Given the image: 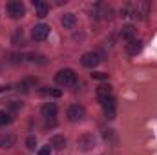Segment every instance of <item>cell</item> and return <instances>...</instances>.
Wrapping results in <instances>:
<instances>
[{"mask_svg": "<svg viewBox=\"0 0 157 155\" xmlns=\"http://www.w3.org/2000/svg\"><path fill=\"white\" fill-rule=\"evenodd\" d=\"M148 4L146 2H137V4H126L121 9L122 17H133V18H144L148 13Z\"/></svg>", "mask_w": 157, "mask_h": 155, "instance_id": "obj_1", "label": "cell"}, {"mask_svg": "<svg viewBox=\"0 0 157 155\" xmlns=\"http://www.w3.org/2000/svg\"><path fill=\"white\" fill-rule=\"evenodd\" d=\"M55 82H57L59 86H73V84L77 82V73H75L73 70H70V68H64V70L57 71Z\"/></svg>", "mask_w": 157, "mask_h": 155, "instance_id": "obj_2", "label": "cell"}, {"mask_svg": "<svg viewBox=\"0 0 157 155\" xmlns=\"http://www.w3.org/2000/svg\"><path fill=\"white\" fill-rule=\"evenodd\" d=\"M99 102H101V106H102V110H104V115L106 119H115V99H113V95H110V97H101L99 99Z\"/></svg>", "mask_w": 157, "mask_h": 155, "instance_id": "obj_3", "label": "cell"}, {"mask_svg": "<svg viewBox=\"0 0 157 155\" xmlns=\"http://www.w3.org/2000/svg\"><path fill=\"white\" fill-rule=\"evenodd\" d=\"M101 57H102V55H99V53H95V51H88V53H84V55H82L80 64H82L84 68L93 70V68H95V66H99V62L102 60Z\"/></svg>", "mask_w": 157, "mask_h": 155, "instance_id": "obj_4", "label": "cell"}, {"mask_svg": "<svg viewBox=\"0 0 157 155\" xmlns=\"http://www.w3.org/2000/svg\"><path fill=\"white\" fill-rule=\"evenodd\" d=\"M77 146H78V150H82V152L93 150L95 148V137H93V133H82L77 139Z\"/></svg>", "mask_w": 157, "mask_h": 155, "instance_id": "obj_5", "label": "cell"}, {"mask_svg": "<svg viewBox=\"0 0 157 155\" xmlns=\"http://www.w3.org/2000/svg\"><path fill=\"white\" fill-rule=\"evenodd\" d=\"M48 37H49V26H46V24H37V26H33V29H31V39L35 40V42H44Z\"/></svg>", "mask_w": 157, "mask_h": 155, "instance_id": "obj_6", "label": "cell"}, {"mask_svg": "<svg viewBox=\"0 0 157 155\" xmlns=\"http://www.w3.org/2000/svg\"><path fill=\"white\" fill-rule=\"evenodd\" d=\"M7 13H9L11 18H22L24 13H26V6L18 0H13V2L7 4Z\"/></svg>", "mask_w": 157, "mask_h": 155, "instance_id": "obj_7", "label": "cell"}, {"mask_svg": "<svg viewBox=\"0 0 157 155\" xmlns=\"http://www.w3.org/2000/svg\"><path fill=\"white\" fill-rule=\"evenodd\" d=\"M66 115H68V119H70L71 122H78V120H82V119L86 117V110H84V106H80V104H73V106L68 108Z\"/></svg>", "mask_w": 157, "mask_h": 155, "instance_id": "obj_8", "label": "cell"}, {"mask_svg": "<svg viewBox=\"0 0 157 155\" xmlns=\"http://www.w3.org/2000/svg\"><path fill=\"white\" fill-rule=\"evenodd\" d=\"M126 53L130 55V57H135L137 53H141V49H143V42L139 39H132V40H128L126 42Z\"/></svg>", "mask_w": 157, "mask_h": 155, "instance_id": "obj_9", "label": "cell"}, {"mask_svg": "<svg viewBox=\"0 0 157 155\" xmlns=\"http://www.w3.org/2000/svg\"><path fill=\"white\" fill-rule=\"evenodd\" d=\"M57 112H59V108H57L55 102H44V106L40 110L42 117H46V119H53V117L57 115Z\"/></svg>", "mask_w": 157, "mask_h": 155, "instance_id": "obj_10", "label": "cell"}, {"mask_svg": "<svg viewBox=\"0 0 157 155\" xmlns=\"http://www.w3.org/2000/svg\"><path fill=\"white\" fill-rule=\"evenodd\" d=\"M15 142H17V137H15L13 133H4V135H0V148L9 150V148L15 146Z\"/></svg>", "mask_w": 157, "mask_h": 155, "instance_id": "obj_11", "label": "cell"}, {"mask_svg": "<svg viewBox=\"0 0 157 155\" xmlns=\"http://www.w3.org/2000/svg\"><path fill=\"white\" fill-rule=\"evenodd\" d=\"M33 7L37 9V17H39V18L48 17V11H49L48 2H44V0H33Z\"/></svg>", "mask_w": 157, "mask_h": 155, "instance_id": "obj_12", "label": "cell"}, {"mask_svg": "<svg viewBox=\"0 0 157 155\" xmlns=\"http://www.w3.org/2000/svg\"><path fill=\"white\" fill-rule=\"evenodd\" d=\"M62 26L66 28V29H71V28H75V24H77V17L73 15V13H66V15H62Z\"/></svg>", "mask_w": 157, "mask_h": 155, "instance_id": "obj_13", "label": "cell"}, {"mask_svg": "<svg viewBox=\"0 0 157 155\" xmlns=\"http://www.w3.org/2000/svg\"><path fill=\"white\" fill-rule=\"evenodd\" d=\"M49 144H51L55 150H62V148H66V137H64V135H53V137L49 139Z\"/></svg>", "mask_w": 157, "mask_h": 155, "instance_id": "obj_14", "label": "cell"}, {"mask_svg": "<svg viewBox=\"0 0 157 155\" xmlns=\"http://www.w3.org/2000/svg\"><path fill=\"white\" fill-rule=\"evenodd\" d=\"M121 39H124L126 42L132 40V39H135V28H133L132 24L122 26V29H121Z\"/></svg>", "mask_w": 157, "mask_h": 155, "instance_id": "obj_15", "label": "cell"}, {"mask_svg": "<svg viewBox=\"0 0 157 155\" xmlns=\"http://www.w3.org/2000/svg\"><path fill=\"white\" fill-rule=\"evenodd\" d=\"M112 95V86L110 84H101L99 88H97V99H101V97H110Z\"/></svg>", "mask_w": 157, "mask_h": 155, "instance_id": "obj_16", "label": "cell"}, {"mask_svg": "<svg viewBox=\"0 0 157 155\" xmlns=\"http://www.w3.org/2000/svg\"><path fill=\"white\" fill-rule=\"evenodd\" d=\"M13 120V117L11 113H7V112H4V110H0V128H4V126H7L9 122Z\"/></svg>", "mask_w": 157, "mask_h": 155, "instance_id": "obj_17", "label": "cell"}, {"mask_svg": "<svg viewBox=\"0 0 157 155\" xmlns=\"http://www.w3.org/2000/svg\"><path fill=\"white\" fill-rule=\"evenodd\" d=\"M35 146H37V137H33V135L28 137L26 139V148L28 150H35Z\"/></svg>", "mask_w": 157, "mask_h": 155, "instance_id": "obj_18", "label": "cell"}, {"mask_svg": "<svg viewBox=\"0 0 157 155\" xmlns=\"http://www.w3.org/2000/svg\"><path fill=\"white\" fill-rule=\"evenodd\" d=\"M91 78H95V80H106L108 78V73H104V71H93L91 73Z\"/></svg>", "mask_w": 157, "mask_h": 155, "instance_id": "obj_19", "label": "cell"}, {"mask_svg": "<svg viewBox=\"0 0 157 155\" xmlns=\"http://www.w3.org/2000/svg\"><path fill=\"white\" fill-rule=\"evenodd\" d=\"M7 108H9L11 112H17V110L22 108V104H20V102H15V100H9V102H7Z\"/></svg>", "mask_w": 157, "mask_h": 155, "instance_id": "obj_20", "label": "cell"}, {"mask_svg": "<svg viewBox=\"0 0 157 155\" xmlns=\"http://www.w3.org/2000/svg\"><path fill=\"white\" fill-rule=\"evenodd\" d=\"M42 93H48V95H51V97H60V95H62L60 89H42Z\"/></svg>", "mask_w": 157, "mask_h": 155, "instance_id": "obj_21", "label": "cell"}, {"mask_svg": "<svg viewBox=\"0 0 157 155\" xmlns=\"http://www.w3.org/2000/svg\"><path fill=\"white\" fill-rule=\"evenodd\" d=\"M37 155H51V148H49V146H42Z\"/></svg>", "mask_w": 157, "mask_h": 155, "instance_id": "obj_22", "label": "cell"}]
</instances>
